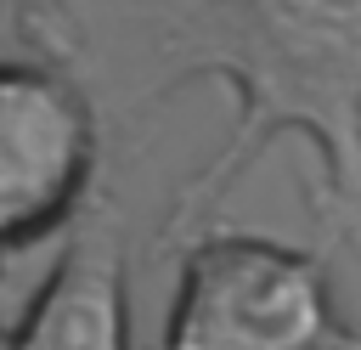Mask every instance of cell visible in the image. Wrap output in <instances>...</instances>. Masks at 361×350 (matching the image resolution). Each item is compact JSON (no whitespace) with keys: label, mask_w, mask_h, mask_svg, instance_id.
Wrapping results in <instances>:
<instances>
[{"label":"cell","mask_w":361,"mask_h":350,"mask_svg":"<svg viewBox=\"0 0 361 350\" xmlns=\"http://www.w3.org/2000/svg\"><path fill=\"white\" fill-rule=\"evenodd\" d=\"M180 73H220L243 96L231 158L214 181H231L265 135L310 130L327 147L333 186L361 209V0H186Z\"/></svg>","instance_id":"cell-1"},{"label":"cell","mask_w":361,"mask_h":350,"mask_svg":"<svg viewBox=\"0 0 361 350\" xmlns=\"http://www.w3.org/2000/svg\"><path fill=\"white\" fill-rule=\"evenodd\" d=\"M327 339L316 260L259 237H214L180 271L164 350H327Z\"/></svg>","instance_id":"cell-2"},{"label":"cell","mask_w":361,"mask_h":350,"mask_svg":"<svg viewBox=\"0 0 361 350\" xmlns=\"http://www.w3.org/2000/svg\"><path fill=\"white\" fill-rule=\"evenodd\" d=\"M90 113L62 79L0 62V243L62 220L90 175Z\"/></svg>","instance_id":"cell-3"},{"label":"cell","mask_w":361,"mask_h":350,"mask_svg":"<svg viewBox=\"0 0 361 350\" xmlns=\"http://www.w3.org/2000/svg\"><path fill=\"white\" fill-rule=\"evenodd\" d=\"M11 350H124V254L113 237H79L39 288Z\"/></svg>","instance_id":"cell-4"}]
</instances>
